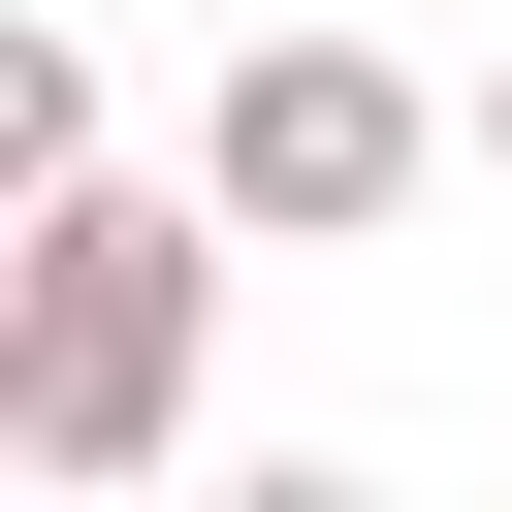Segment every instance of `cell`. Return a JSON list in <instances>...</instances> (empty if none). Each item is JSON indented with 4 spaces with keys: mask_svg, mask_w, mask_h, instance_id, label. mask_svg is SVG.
<instances>
[{
    "mask_svg": "<svg viewBox=\"0 0 512 512\" xmlns=\"http://www.w3.org/2000/svg\"><path fill=\"white\" fill-rule=\"evenodd\" d=\"M192 320H224V256L64 160V192L0 224V480H160V448H192Z\"/></svg>",
    "mask_w": 512,
    "mask_h": 512,
    "instance_id": "1",
    "label": "cell"
},
{
    "mask_svg": "<svg viewBox=\"0 0 512 512\" xmlns=\"http://www.w3.org/2000/svg\"><path fill=\"white\" fill-rule=\"evenodd\" d=\"M416 160H448V96H416L384 32H256V64H224V128H192V192H224L256 256H352Z\"/></svg>",
    "mask_w": 512,
    "mask_h": 512,
    "instance_id": "2",
    "label": "cell"
}]
</instances>
